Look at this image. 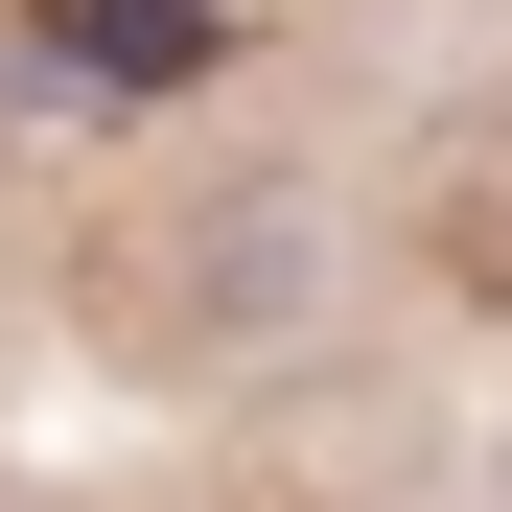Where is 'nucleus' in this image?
Returning a JSON list of instances; mask_svg holds the SVG:
<instances>
[{"instance_id": "1", "label": "nucleus", "mask_w": 512, "mask_h": 512, "mask_svg": "<svg viewBox=\"0 0 512 512\" xmlns=\"http://www.w3.org/2000/svg\"><path fill=\"white\" fill-rule=\"evenodd\" d=\"M70 70H117V94H163V70H210V0H47Z\"/></svg>"}]
</instances>
